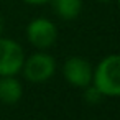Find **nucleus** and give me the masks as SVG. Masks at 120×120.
Instances as JSON below:
<instances>
[{
	"instance_id": "nucleus-1",
	"label": "nucleus",
	"mask_w": 120,
	"mask_h": 120,
	"mask_svg": "<svg viewBox=\"0 0 120 120\" xmlns=\"http://www.w3.org/2000/svg\"><path fill=\"white\" fill-rule=\"evenodd\" d=\"M92 84L102 95L120 97V54L105 56L94 69Z\"/></svg>"
},
{
	"instance_id": "nucleus-2",
	"label": "nucleus",
	"mask_w": 120,
	"mask_h": 120,
	"mask_svg": "<svg viewBox=\"0 0 120 120\" xmlns=\"http://www.w3.org/2000/svg\"><path fill=\"white\" fill-rule=\"evenodd\" d=\"M56 69V61L53 56L46 54V53H35L31 54L28 59H25L23 63V76L25 79H28L30 82L35 84H41L45 81H48Z\"/></svg>"
},
{
	"instance_id": "nucleus-3",
	"label": "nucleus",
	"mask_w": 120,
	"mask_h": 120,
	"mask_svg": "<svg viewBox=\"0 0 120 120\" xmlns=\"http://www.w3.org/2000/svg\"><path fill=\"white\" fill-rule=\"evenodd\" d=\"M25 63L23 48L10 38H0V76H15Z\"/></svg>"
},
{
	"instance_id": "nucleus-4",
	"label": "nucleus",
	"mask_w": 120,
	"mask_h": 120,
	"mask_svg": "<svg viewBox=\"0 0 120 120\" xmlns=\"http://www.w3.org/2000/svg\"><path fill=\"white\" fill-rule=\"evenodd\" d=\"M26 38L33 46H36L40 49H46V48L54 45V41L58 38V30L51 20L36 18V20L28 23Z\"/></svg>"
},
{
	"instance_id": "nucleus-5",
	"label": "nucleus",
	"mask_w": 120,
	"mask_h": 120,
	"mask_svg": "<svg viewBox=\"0 0 120 120\" xmlns=\"http://www.w3.org/2000/svg\"><path fill=\"white\" fill-rule=\"evenodd\" d=\"M63 74H64V79L71 86L87 87L89 84H92L94 69L86 59H82L79 56H72V58L66 59V63L63 66Z\"/></svg>"
},
{
	"instance_id": "nucleus-6",
	"label": "nucleus",
	"mask_w": 120,
	"mask_h": 120,
	"mask_svg": "<svg viewBox=\"0 0 120 120\" xmlns=\"http://www.w3.org/2000/svg\"><path fill=\"white\" fill-rule=\"evenodd\" d=\"M23 87L13 76H2L0 79V100L4 104H17L22 99Z\"/></svg>"
},
{
	"instance_id": "nucleus-7",
	"label": "nucleus",
	"mask_w": 120,
	"mask_h": 120,
	"mask_svg": "<svg viewBox=\"0 0 120 120\" xmlns=\"http://www.w3.org/2000/svg\"><path fill=\"white\" fill-rule=\"evenodd\" d=\"M51 4L63 20H74L82 10V0H51Z\"/></svg>"
},
{
	"instance_id": "nucleus-8",
	"label": "nucleus",
	"mask_w": 120,
	"mask_h": 120,
	"mask_svg": "<svg viewBox=\"0 0 120 120\" xmlns=\"http://www.w3.org/2000/svg\"><path fill=\"white\" fill-rule=\"evenodd\" d=\"M86 89H87V90H86V97H84V99H86L87 102L95 104V102H99V100L102 99V92H100L95 86H90V84H89Z\"/></svg>"
},
{
	"instance_id": "nucleus-9",
	"label": "nucleus",
	"mask_w": 120,
	"mask_h": 120,
	"mask_svg": "<svg viewBox=\"0 0 120 120\" xmlns=\"http://www.w3.org/2000/svg\"><path fill=\"white\" fill-rule=\"evenodd\" d=\"M23 2L30 4V5H43V4H48L51 0H23Z\"/></svg>"
},
{
	"instance_id": "nucleus-10",
	"label": "nucleus",
	"mask_w": 120,
	"mask_h": 120,
	"mask_svg": "<svg viewBox=\"0 0 120 120\" xmlns=\"http://www.w3.org/2000/svg\"><path fill=\"white\" fill-rule=\"evenodd\" d=\"M0 31H2V20H0Z\"/></svg>"
},
{
	"instance_id": "nucleus-11",
	"label": "nucleus",
	"mask_w": 120,
	"mask_h": 120,
	"mask_svg": "<svg viewBox=\"0 0 120 120\" xmlns=\"http://www.w3.org/2000/svg\"><path fill=\"white\" fill-rule=\"evenodd\" d=\"M99 2H109V0H99Z\"/></svg>"
},
{
	"instance_id": "nucleus-12",
	"label": "nucleus",
	"mask_w": 120,
	"mask_h": 120,
	"mask_svg": "<svg viewBox=\"0 0 120 120\" xmlns=\"http://www.w3.org/2000/svg\"><path fill=\"white\" fill-rule=\"evenodd\" d=\"M118 7H120V0H118Z\"/></svg>"
}]
</instances>
